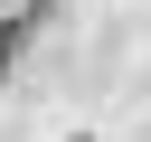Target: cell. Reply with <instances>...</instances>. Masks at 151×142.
I'll list each match as a JSON object with an SVG mask.
<instances>
[{"label": "cell", "instance_id": "obj_1", "mask_svg": "<svg viewBox=\"0 0 151 142\" xmlns=\"http://www.w3.org/2000/svg\"><path fill=\"white\" fill-rule=\"evenodd\" d=\"M38 19H47V0H28V9H9V19H0V66L28 47V28H38Z\"/></svg>", "mask_w": 151, "mask_h": 142}, {"label": "cell", "instance_id": "obj_2", "mask_svg": "<svg viewBox=\"0 0 151 142\" xmlns=\"http://www.w3.org/2000/svg\"><path fill=\"white\" fill-rule=\"evenodd\" d=\"M76 142H85V133H76Z\"/></svg>", "mask_w": 151, "mask_h": 142}]
</instances>
